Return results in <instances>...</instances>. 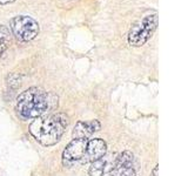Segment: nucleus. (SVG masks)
I'll return each instance as SVG.
<instances>
[{
  "label": "nucleus",
  "mask_w": 188,
  "mask_h": 176,
  "mask_svg": "<svg viewBox=\"0 0 188 176\" xmlns=\"http://www.w3.org/2000/svg\"><path fill=\"white\" fill-rule=\"evenodd\" d=\"M58 106V96L47 93L42 88L31 87L18 96L17 111L24 120L42 116Z\"/></svg>",
  "instance_id": "f257e3e1"
},
{
  "label": "nucleus",
  "mask_w": 188,
  "mask_h": 176,
  "mask_svg": "<svg viewBox=\"0 0 188 176\" xmlns=\"http://www.w3.org/2000/svg\"><path fill=\"white\" fill-rule=\"evenodd\" d=\"M68 126V116L64 113H57L47 116H39L29 124V133L42 146L58 143Z\"/></svg>",
  "instance_id": "f03ea898"
},
{
  "label": "nucleus",
  "mask_w": 188,
  "mask_h": 176,
  "mask_svg": "<svg viewBox=\"0 0 188 176\" xmlns=\"http://www.w3.org/2000/svg\"><path fill=\"white\" fill-rule=\"evenodd\" d=\"M158 13H153L135 23L130 27L127 36L129 45L132 47H141L145 45L158 28Z\"/></svg>",
  "instance_id": "7ed1b4c3"
},
{
  "label": "nucleus",
  "mask_w": 188,
  "mask_h": 176,
  "mask_svg": "<svg viewBox=\"0 0 188 176\" xmlns=\"http://www.w3.org/2000/svg\"><path fill=\"white\" fill-rule=\"evenodd\" d=\"M11 29L19 41L27 42L39 34V23L28 15H17L11 19Z\"/></svg>",
  "instance_id": "20e7f679"
},
{
  "label": "nucleus",
  "mask_w": 188,
  "mask_h": 176,
  "mask_svg": "<svg viewBox=\"0 0 188 176\" xmlns=\"http://www.w3.org/2000/svg\"><path fill=\"white\" fill-rule=\"evenodd\" d=\"M133 161H134L133 153L128 150L121 153L114 160V164L109 171V176H136L133 167Z\"/></svg>",
  "instance_id": "39448f33"
},
{
  "label": "nucleus",
  "mask_w": 188,
  "mask_h": 176,
  "mask_svg": "<svg viewBox=\"0 0 188 176\" xmlns=\"http://www.w3.org/2000/svg\"><path fill=\"white\" fill-rule=\"evenodd\" d=\"M106 153H107V145L105 141L101 139H88L87 148L81 164L92 163L93 161L104 156Z\"/></svg>",
  "instance_id": "423d86ee"
},
{
  "label": "nucleus",
  "mask_w": 188,
  "mask_h": 176,
  "mask_svg": "<svg viewBox=\"0 0 188 176\" xmlns=\"http://www.w3.org/2000/svg\"><path fill=\"white\" fill-rule=\"evenodd\" d=\"M101 124L98 120L91 121H79L73 129L72 137L73 139H89L94 133L99 132Z\"/></svg>",
  "instance_id": "0eeeda50"
},
{
  "label": "nucleus",
  "mask_w": 188,
  "mask_h": 176,
  "mask_svg": "<svg viewBox=\"0 0 188 176\" xmlns=\"http://www.w3.org/2000/svg\"><path fill=\"white\" fill-rule=\"evenodd\" d=\"M114 160L115 158L107 156L105 154L104 156L93 161L88 169L89 176H104L107 173L109 174V171L113 168V164H114Z\"/></svg>",
  "instance_id": "6e6552de"
},
{
  "label": "nucleus",
  "mask_w": 188,
  "mask_h": 176,
  "mask_svg": "<svg viewBox=\"0 0 188 176\" xmlns=\"http://www.w3.org/2000/svg\"><path fill=\"white\" fill-rule=\"evenodd\" d=\"M12 42V33L10 28L4 25H0V57L10 47Z\"/></svg>",
  "instance_id": "1a4fd4ad"
},
{
  "label": "nucleus",
  "mask_w": 188,
  "mask_h": 176,
  "mask_svg": "<svg viewBox=\"0 0 188 176\" xmlns=\"http://www.w3.org/2000/svg\"><path fill=\"white\" fill-rule=\"evenodd\" d=\"M8 86L14 89L20 87V78L18 74H12L11 76H8Z\"/></svg>",
  "instance_id": "9d476101"
},
{
  "label": "nucleus",
  "mask_w": 188,
  "mask_h": 176,
  "mask_svg": "<svg viewBox=\"0 0 188 176\" xmlns=\"http://www.w3.org/2000/svg\"><path fill=\"white\" fill-rule=\"evenodd\" d=\"M158 174H159V166H155V168L153 169L151 176H158Z\"/></svg>",
  "instance_id": "9b49d317"
},
{
  "label": "nucleus",
  "mask_w": 188,
  "mask_h": 176,
  "mask_svg": "<svg viewBox=\"0 0 188 176\" xmlns=\"http://www.w3.org/2000/svg\"><path fill=\"white\" fill-rule=\"evenodd\" d=\"M15 0H0V5H6V4H11Z\"/></svg>",
  "instance_id": "f8f14e48"
}]
</instances>
